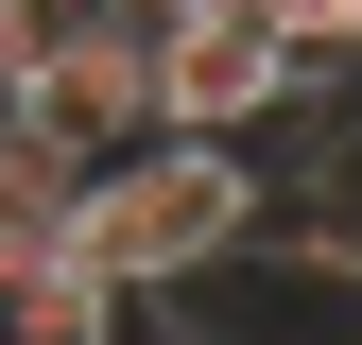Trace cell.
<instances>
[{
	"label": "cell",
	"instance_id": "cell-1",
	"mask_svg": "<svg viewBox=\"0 0 362 345\" xmlns=\"http://www.w3.org/2000/svg\"><path fill=\"white\" fill-rule=\"evenodd\" d=\"M259 207H276V172H259V139H121V156H86V190H69V259L121 293V311H156V293H190L207 259H242L259 242Z\"/></svg>",
	"mask_w": 362,
	"mask_h": 345
},
{
	"label": "cell",
	"instance_id": "cell-2",
	"mask_svg": "<svg viewBox=\"0 0 362 345\" xmlns=\"http://www.w3.org/2000/svg\"><path fill=\"white\" fill-rule=\"evenodd\" d=\"M310 86H328V69H310L259 0H173V18H156V121H173V139H276Z\"/></svg>",
	"mask_w": 362,
	"mask_h": 345
},
{
	"label": "cell",
	"instance_id": "cell-3",
	"mask_svg": "<svg viewBox=\"0 0 362 345\" xmlns=\"http://www.w3.org/2000/svg\"><path fill=\"white\" fill-rule=\"evenodd\" d=\"M156 18H173V0H69V18L18 52V121L69 139V156L156 139Z\"/></svg>",
	"mask_w": 362,
	"mask_h": 345
},
{
	"label": "cell",
	"instance_id": "cell-4",
	"mask_svg": "<svg viewBox=\"0 0 362 345\" xmlns=\"http://www.w3.org/2000/svg\"><path fill=\"white\" fill-rule=\"evenodd\" d=\"M69 190H86V156L0 104V259H69Z\"/></svg>",
	"mask_w": 362,
	"mask_h": 345
},
{
	"label": "cell",
	"instance_id": "cell-5",
	"mask_svg": "<svg viewBox=\"0 0 362 345\" xmlns=\"http://www.w3.org/2000/svg\"><path fill=\"white\" fill-rule=\"evenodd\" d=\"M259 18H276L310 69H362V0H259Z\"/></svg>",
	"mask_w": 362,
	"mask_h": 345
}]
</instances>
